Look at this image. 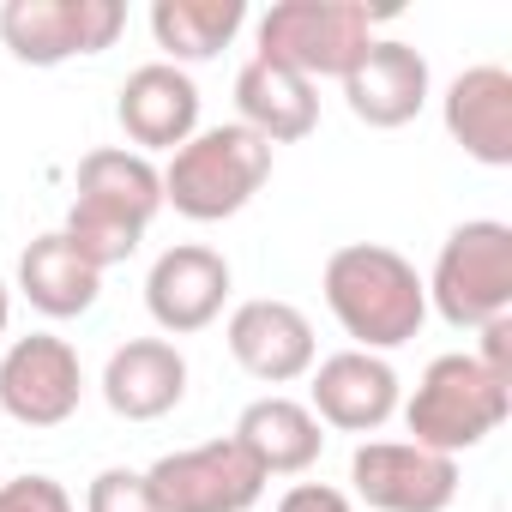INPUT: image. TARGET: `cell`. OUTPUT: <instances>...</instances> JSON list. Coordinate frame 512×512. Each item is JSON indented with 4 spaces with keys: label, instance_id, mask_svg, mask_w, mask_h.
Listing matches in <instances>:
<instances>
[{
    "label": "cell",
    "instance_id": "1",
    "mask_svg": "<svg viewBox=\"0 0 512 512\" xmlns=\"http://www.w3.org/2000/svg\"><path fill=\"white\" fill-rule=\"evenodd\" d=\"M326 308L332 320L356 338V350H398L422 332L428 320V290L416 278V266L404 260L398 247L380 241H350L326 260Z\"/></svg>",
    "mask_w": 512,
    "mask_h": 512
},
{
    "label": "cell",
    "instance_id": "2",
    "mask_svg": "<svg viewBox=\"0 0 512 512\" xmlns=\"http://www.w3.org/2000/svg\"><path fill=\"white\" fill-rule=\"evenodd\" d=\"M266 181H272V145L247 133L241 121H223V127H199L181 151H169L163 205H175L187 223H223L247 211Z\"/></svg>",
    "mask_w": 512,
    "mask_h": 512
},
{
    "label": "cell",
    "instance_id": "3",
    "mask_svg": "<svg viewBox=\"0 0 512 512\" xmlns=\"http://www.w3.org/2000/svg\"><path fill=\"white\" fill-rule=\"evenodd\" d=\"M398 410H404V428L416 446L458 458V452L482 446L488 434H500V422L512 416V386L482 374L476 356H434Z\"/></svg>",
    "mask_w": 512,
    "mask_h": 512
},
{
    "label": "cell",
    "instance_id": "4",
    "mask_svg": "<svg viewBox=\"0 0 512 512\" xmlns=\"http://www.w3.org/2000/svg\"><path fill=\"white\" fill-rule=\"evenodd\" d=\"M434 314L458 332H482L512 314V229L500 217H470L440 241L434 278L422 284Z\"/></svg>",
    "mask_w": 512,
    "mask_h": 512
},
{
    "label": "cell",
    "instance_id": "5",
    "mask_svg": "<svg viewBox=\"0 0 512 512\" xmlns=\"http://www.w3.org/2000/svg\"><path fill=\"white\" fill-rule=\"evenodd\" d=\"M374 25L380 13H368L362 0H278L260 19V61H278L308 85L344 79L368 55Z\"/></svg>",
    "mask_w": 512,
    "mask_h": 512
},
{
    "label": "cell",
    "instance_id": "6",
    "mask_svg": "<svg viewBox=\"0 0 512 512\" xmlns=\"http://www.w3.org/2000/svg\"><path fill=\"white\" fill-rule=\"evenodd\" d=\"M127 31L121 0H7L0 43L25 67H61L73 55H103Z\"/></svg>",
    "mask_w": 512,
    "mask_h": 512
},
{
    "label": "cell",
    "instance_id": "7",
    "mask_svg": "<svg viewBox=\"0 0 512 512\" xmlns=\"http://www.w3.org/2000/svg\"><path fill=\"white\" fill-rule=\"evenodd\" d=\"M145 488H151L157 512H253L266 494V470L223 434L205 446L163 452L145 470Z\"/></svg>",
    "mask_w": 512,
    "mask_h": 512
},
{
    "label": "cell",
    "instance_id": "8",
    "mask_svg": "<svg viewBox=\"0 0 512 512\" xmlns=\"http://www.w3.org/2000/svg\"><path fill=\"white\" fill-rule=\"evenodd\" d=\"M85 398V368L79 350L55 332H31L13 338L7 356H0V410L25 428H61L79 416Z\"/></svg>",
    "mask_w": 512,
    "mask_h": 512
},
{
    "label": "cell",
    "instance_id": "9",
    "mask_svg": "<svg viewBox=\"0 0 512 512\" xmlns=\"http://www.w3.org/2000/svg\"><path fill=\"white\" fill-rule=\"evenodd\" d=\"M350 482L374 512H446L458 500V458H440L416 440H362Z\"/></svg>",
    "mask_w": 512,
    "mask_h": 512
},
{
    "label": "cell",
    "instance_id": "10",
    "mask_svg": "<svg viewBox=\"0 0 512 512\" xmlns=\"http://www.w3.org/2000/svg\"><path fill=\"white\" fill-rule=\"evenodd\" d=\"M223 338H229V356L241 362V374H253L260 386H290V380L314 374V362H320L314 320L296 302H278V296L241 302L229 314Z\"/></svg>",
    "mask_w": 512,
    "mask_h": 512
},
{
    "label": "cell",
    "instance_id": "11",
    "mask_svg": "<svg viewBox=\"0 0 512 512\" xmlns=\"http://www.w3.org/2000/svg\"><path fill=\"white\" fill-rule=\"evenodd\" d=\"M404 404L398 368L374 350H338L326 362H314V386H308V410L320 416V428L338 434H380Z\"/></svg>",
    "mask_w": 512,
    "mask_h": 512
},
{
    "label": "cell",
    "instance_id": "12",
    "mask_svg": "<svg viewBox=\"0 0 512 512\" xmlns=\"http://www.w3.org/2000/svg\"><path fill=\"white\" fill-rule=\"evenodd\" d=\"M229 284H235V278H229V260H223L217 247L181 241V247H163V253H157V266H151V278H145V308H151L157 332L193 338V332H205V326L223 314Z\"/></svg>",
    "mask_w": 512,
    "mask_h": 512
},
{
    "label": "cell",
    "instance_id": "13",
    "mask_svg": "<svg viewBox=\"0 0 512 512\" xmlns=\"http://www.w3.org/2000/svg\"><path fill=\"white\" fill-rule=\"evenodd\" d=\"M115 121H121V133L133 139L139 157H151V151H181V145L199 133V85L187 79V67L145 61V67L127 73L121 103H115Z\"/></svg>",
    "mask_w": 512,
    "mask_h": 512
},
{
    "label": "cell",
    "instance_id": "14",
    "mask_svg": "<svg viewBox=\"0 0 512 512\" xmlns=\"http://www.w3.org/2000/svg\"><path fill=\"white\" fill-rule=\"evenodd\" d=\"M344 103L356 121L392 133V127H410L428 103V61L422 49L398 43V37H374L368 55L344 73Z\"/></svg>",
    "mask_w": 512,
    "mask_h": 512
},
{
    "label": "cell",
    "instance_id": "15",
    "mask_svg": "<svg viewBox=\"0 0 512 512\" xmlns=\"http://www.w3.org/2000/svg\"><path fill=\"white\" fill-rule=\"evenodd\" d=\"M440 115H446V133L452 145H464L470 163L482 169H512V73L482 61V67H464L446 97H440Z\"/></svg>",
    "mask_w": 512,
    "mask_h": 512
},
{
    "label": "cell",
    "instance_id": "16",
    "mask_svg": "<svg viewBox=\"0 0 512 512\" xmlns=\"http://www.w3.org/2000/svg\"><path fill=\"white\" fill-rule=\"evenodd\" d=\"M187 398V356L169 338H127L103 362V404L121 422H157Z\"/></svg>",
    "mask_w": 512,
    "mask_h": 512
},
{
    "label": "cell",
    "instance_id": "17",
    "mask_svg": "<svg viewBox=\"0 0 512 512\" xmlns=\"http://www.w3.org/2000/svg\"><path fill=\"white\" fill-rule=\"evenodd\" d=\"M229 440L266 470V482H272V476H302V470H314L320 452H326L320 416H314L308 404L284 398V392L253 398V404L235 416V434H229Z\"/></svg>",
    "mask_w": 512,
    "mask_h": 512
},
{
    "label": "cell",
    "instance_id": "18",
    "mask_svg": "<svg viewBox=\"0 0 512 512\" xmlns=\"http://www.w3.org/2000/svg\"><path fill=\"white\" fill-rule=\"evenodd\" d=\"M235 115H241L247 133H260L266 145H296V139H308L320 127V97H314V85L302 73L253 55L235 73Z\"/></svg>",
    "mask_w": 512,
    "mask_h": 512
},
{
    "label": "cell",
    "instance_id": "19",
    "mask_svg": "<svg viewBox=\"0 0 512 512\" xmlns=\"http://www.w3.org/2000/svg\"><path fill=\"white\" fill-rule=\"evenodd\" d=\"M73 205L121 217L133 229H151V217L163 211V169L127 145H103L79 157V181H73Z\"/></svg>",
    "mask_w": 512,
    "mask_h": 512
},
{
    "label": "cell",
    "instance_id": "20",
    "mask_svg": "<svg viewBox=\"0 0 512 512\" xmlns=\"http://www.w3.org/2000/svg\"><path fill=\"white\" fill-rule=\"evenodd\" d=\"M97 290H103V272L79 260L73 241H67L61 229L37 235V241L19 253V296H25L37 314H49V320H79V314L97 302Z\"/></svg>",
    "mask_w": 512,
    "mask_h": 512
},
{
    "label": "cell",
    "instance_id": "21",
    "mask_svg": "<svg viewBox=\"0 0 512 512\" xmlns=\"http://www.w3.org/2000/svg\"><path fill=\"white\" fill-rule=\"evenodd\" d=\"M241 25H247V0H157L151 7V37L169 55V67L223 55Z\"/></svg>",
    "mask_w": 512,
    "mask_h": 512
},
{
    "label": "cell",
    "instance_id": "22",
    "mask_svg": "<svg viewBox=\"0 0 512 512\" xmlns=\"http://www.w3.org/2000/svg\"><path fill=\"white\" fill-rule=\"evenodd\" d=\"M85 512H157V500H151V488H145V470L115 464V470L91 476V488H85Z\"/></svg>",
    "mask_w": 512,
    "mask_h": 512
},
{
    "label": "cell",
    "instance_id": "23",
    "mask_svg": "<svg viewBox=\"0 0 512 512\" xmlns=\"http://www.w3.org/2000/svg\"><path fill=\"white\" fill-rule=\"evenodd\" d=\"M0 512H73V494L55 476H19L0 482Z\"/></svg>",
    "mask_w": 512,
    "mask_h": 512
},
{
    "label": "cell",
    "instance_id": "24",
    "mask_svg": "<svg viewBox=\"0 0 512 512\" xmlns=\"http://www.w3.org/2000/svg\"><path fill=\"white\" fill-rule=\"evenodd\" d=\"M476 368H482V374H494L500 386H512V314L482 326V350H476Z\"/></svg>",
    "mask_w": 512,
    "mask_h": 512
},
{
    "label": "cell",
    "instance_id": "25",
    "mask_svg": "<svg viewBox=\"0 0 512 512\" xmlns=\"http://www.w3.org/2000/svg\"><path fill=\"white\" fill-rule=\"evenodd\" d=\"M278 512H356V506H350V494H344V488H326V482H296V488L278 500Z\"/></svg>",
    "mask_w": 512,
    "mask_h": 512
},
{
    "label": "cell",
    "instance_id": "26",
    "mask_svg": "<svg viewBox=\"0 0 512 512\" xmlns=\"http://www.w3.org/2000/svg\"><path fill=\"white\" fill-rule=\"evenodd\" d=\"M7 320H13V290H7V278H0V338H7Z\"/></svg>",
    "mask_w": 512,
    "mask_h": 512
}]
</instances>
